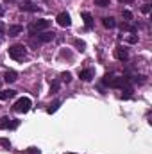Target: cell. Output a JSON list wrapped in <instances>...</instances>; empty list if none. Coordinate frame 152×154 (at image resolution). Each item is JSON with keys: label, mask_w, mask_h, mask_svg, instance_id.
<instances>
[{"label": "cell", "mask_w": 152, "mask_h": 154, "mask_svg": "<svg viewBox=\"0 0 152 154\" xmlns=\"http://www.w3.org/2000/svg\"><path fill=\"white\" fill-rule=\"evenodd\" d=\"M22 32H23V27L22 25H9V29H7V34L9 36H18Z\"/></svg>", "instance_id": "8fae6325"}, {"label": "cell", "mask_w": 152, "mask_h": 154, "mask_svg": "<svg viewBox=\"0 0 152 154\" xmlns=\"http://www.w3.org/2000/svg\"><path fill=\"white\" fill-rule=\"evenodd\" d=\"M59 106H61V102H59V100H56V102H52V104H50V106L47 108V113H50V115H52V113H56V111L59 109Z\"/></svg>", "instance_id": "2e32d148"}, {"label": "cell", "mask_w": 152, "mask_h": 154, "mask_svg": "<svg viewBox=\"0 0 152 154\" xmlns=\"http://www.w3.org/2000/svg\"><path fill=\"white\" fill-rule=\"evenodd\" d=\"M16 127H18V120H13L9 116L0 118V129H16Z\"/></svg>", "instance_id": "5b68a950"}, {"label": "cell", "mask_w": 152, "mask_h": 154, "mask_svg": "<svg viewBox=\"0 0 152 154\" xmlns=\"http://www.w3.org/2000/svg\"><path fill=\"white\" fill-rule=\"evenodd\" d=\"M29 152H31V154H41V152H39V149H34V147H31V149H29Z\"/></svg>", "instance_id": "484cf974"}, {"label": "cell", "mask_w": 152, "mask_h": 154, "mask_svg": "<svg viewBox=\"0 0 152 154\" xmlns=\"http://www.w3.org/2000/svg\"><path fill=\"white\" fill-rule=\"evenodd\" d=\"M66 154H75V152H66Z\"/></svg>", "instance_id": "f1b7e54d"}, {"label": "cell", "mask_w": 152, "mask_h": 154, "mask_svg": "<svg viewBox=\"0 0 152 154\" xmlns=\"http://www.w3.org/2000/svg\"><path fill=\"white\" fill-rule=\"evenodd\" d=\"M114 56H116V59H120V61H127L129 59V52H127V48H123V47H118L116 50H114Z\"/></svg>", "instance_id": "52a82bcc"}, {"label": "cell", "mask_w": 152, "mask_h": 154, "mask_svg": "<svg viewBox=\"0 0 152 154\" xmlns=\"http://www.w3.org/2000/svg\"><path fill=\"white\" fill-rule=\"evenodd\" d=\"M31 106H32V102H31L29 97H20V99L14 102L13 111H16V113H27V111L31 109Z\"/></svg>", "instance_id": "6da1fadb"}, {"label": "cell", "mask_w": 152, "mask_h": 154, "mask_svg": "<svg viewBox=\"0 0 152 154\" xmlns=\"http://www.w3.org/2000/svg\"><path fill=\"white\" fill-rule=\"evenodd\" d=\"M74 43H75V47L81 50V52H82V50H84V47H86V45H84V41H81V39H75Z\"/></svg>", "instance_id": "44dd1931"}, {"label": "cell", "mask_w": 152, "mask_h": 154, "mask_svg": "<svg viewBox=\"0 0 152 154\" xmlns=\"http://www.w3.org/2000/svg\"><path fill=\"white\" fill-rule=\"evenodd\" d=\"M57 91H59V81H54L50 86V93H57Z\"/></svg>", "instance_id": "e0dca14e"}, {"label": "cell", "mask_w": 152, "mask_h": 154, "mask_svg": "<svg viewBox=\"0 0 152 154\" xmlns=\"http://www.w3.org/2000/svg\"><path fill=\"white\" fill-rule=\"evenodd\" d=\"M102 23H104L106 29H114V27H116V22H114V18H111V16L102 18Z\"/></svg>", "instance_id": "5bb4252c"}, {"label": "cell", "mask_w": 152, "mask_h": 154, "mask_svg": "<svg viewBox=\"0 0 152 154\" xmlns=\"http://www.w3.org/2000/svg\"><path fill=\"white\" fill-rule=\"evenodd\" d=\"M95 5H100V7H108V5H109V0H95Z\"/></svg>", "instance_id": "ffe728a7"}, {"label": "cell", "mask_w": 152, "mask_h": 154, "mask_svg": "<svg viewBox=\"0 0 152 154\" xmlns=\"http://www.w3.org/2000/svg\"><path fill=\"white\" fill-rule=\"evenodd\" d=\"M0 14H4V7L2 5H0Z\"/></svg>", "instance_id": "83f0119b"}, {"label": "cell", "mask_w": 152, "mask_h": 154, "mask_svg": "<svg viewBox=\"0 0 152 154\" xmlns=\"http://www.w3.org/2000/svg\"><path fill=\"white\" fill-rule=\"evenodd\" d=\"M25 54H27V48H25L23 45H13V47H9V56H11L13 59H16V61L23 59Z\"/></svg>", "instance_id": "7a4b0ae2"}, {"label": "cell", "mask_w": 152, "mask_h": 154, "mask_svg": "<svg viewBox=\"0 0 152 154\" xmlns=\"http://www.w3.org/2000/svg\"><path fill=\"white\" fill-rule=\"evenodd\" d=\"M122 16H123L125 20H132V13H131V11H122Z\"/></svg>", "instance_id": "cb8c5ba5"}, {"label": "cell", "mask_w": 152, "mask_h": 154, "mask_svg": "<svg viewBox=\"0 0 152 154\" xmlns=\"http://www.w3.org/2000/svg\"><path fill=\"white\" fill-rule=\"evenodd\" d=\"M127 41H129V43H136V41H138V36H136V34H132V36H129V38H127Z\"/></svg>", "instance_id": "d4e9b609"}, {"label": "cell", "mask_w": 152, "mask_h": 154, "mask_svg": "<svg viewBox=\"0 0 152 154\" xmlns=\"http://www.w3.org/2000/svg\"><path fill=\"white\" fill-rule=\"evenodd\" d=\"M141 13L149 14V13H150V4H143V5H141Z\"/></svg>", "instance_id": "603a6c76"}, {"label": "cell", "mask_w": 152, "mask_h": 154, "mask_svg": "<svg viewBox=\"0 0 152 154\" xmlns=\"http://www.w3.org/2000/svg\"><path fill=\"white\" fill-rule=\"evenodd\" d=\"M118 2H122V4H131L132 0H118Z\"/></svg>", "instance_id": "4316f807"}, {"label": "cell", "mask_w": 152, "mask_h": 154, "mask_svg": "<svg viewBox=\"0 0 152 154\" xmlns=\"http://www.w3.org/2000/svg\"><path fill=\"white\" fill-rule=\"evenodd\" d=\"M0 145L5 147V149H9V147H11V142H9L7 138H2V140H0Z\"/></svg>", "instance_id": "7402d4cb"}, {"label": "cell", "mask_w": 152, "mask_h": 154, "mask_svg": "<svg viewBox=\"0 0 152 154\" xmlns=\"http://www.w3.org/2000/svg\"><path fill=\"white\" fill-rule=\"evenodd\" d=\"M56 20H57V23H59L61 27H65V29L72 25V18H70V14H68V13H59Z\"/></svg>", "instance_id": "8992f818"}, {"label": "cell", "mask_w": 152, "mask_h": 154, "mask_svg": "<svg viewBox=\"0 0 152 154\" xmlns=\"http://www.w3.org/2000/svg\"><path fill=\"white\" fill-rule=\"evenodd\" d=\"M9 2H16V0H9Z\"/></svg>", "instance_id": "f546056e"}, {"label": "cell", "mask_w": 152, "mask_h": 154, "mask_svg": "<svg viewBox=\"0 0 152 154\" xmlns=\"http://www.w3.org/2000/svg\"><path fill=\"white\" fill-rule=\"evenodd\" d=\"M54 38H56V32L47 31L43 34H32V43H48V41H52Z\"/></svg>", "instance_id": "277c9868"}, {"label": "cell", "mask_w": 152, "mask_h": 154, "mask_svg": "<svg viewBox=\"0 0 152 154\" xmlns=\"http://www.w3.org/2000/svg\"><path fill=\"white\" fill-rule=\"evenodd\" d=\"M16 79H18V74H16L14 70H7L5 75H4V81H5V82H14Z\"/></svg>", "instance_id": "4fadbf2b"}, {"label": "cell", "mask_w": 152, "mask_h": 154, "mask_svg": "<svg viewBox=\"0 0 152 154\" xmlns=\"http://www.w3.org/2000/svg\"><path fill=\"white\" fill-rule=\"evenodd\" d=\"M14 95H16V90H4V91H0V100H9Z\"/></svg>", "instance_id": "7c38bea8"}, {"label": "cell", "mask_w": 152, "mask_h": 154, "mask_svg": "<svg viewBox=\"0 0 152 154\" xmlns=\"http://www.w3.org/2000/svg\"><path fill=\"white\" fill-rule=\"evenodd\" d=\"M61 79H63L65 82H70V81H72V74H70V72H65V74H61Z\"/></svg>", "instance_id": "d6986e66"}, {"label": "cell", "mask_w": 152, "mask_h": 154, "mask_svg": "<svg viewBox=\"0 0 152 154\" xmlns=\"http://www.w3.org/2000/svg\"><path fill=\"white\" fill-rule=\"evenodd\" d=\"M122 31H129V32H138V25H131V23H122Z\"/></svg>", "instance_id": "9a60e30c"}, {"label": "cell", "mask_w": 152, "mask_h": 154, "mask_svg": "<svg viewBox=\"0 0 152 154\" xmlns=\"http://www.w3.org/2000/svg\"><path fill=\"white\" fill-rule=\"evenodd\" d=\"M48 25H50V20H38V22H32V23L29 25V32H31V34H36L39 31L48 29Z\"/></svg>", "instance_id": "3957f363"}, {"label": "cell", "mask_w": 152, "mask_h": 154, "mask_svg": "<svg viewBox=\"0 0 152 154\" xmlns=\"http://www.w3.org/2000/svg\"><path fill=\"white\" fill-rule=\"evenodd\" d=\"M81 16H82V20H84V25H86V29H88V31H90V29H93V16H91L88 11H84Z\"/></svg>", "instance_id": "ba28073f"}, {"label": "cell", "mask_w": 152, "mask_h": 154, "mask_svg": "<svg viewBox=\"0 0 152 154\" xmlns=\"http://www.w3.org/2000/svg\"><path fill=\"white\" fill-rule=\"evenodd\" d=\"M132 82H136V84H143V82H145V77L143 75H134Z\"/></svg>", "instance_id": "ac0fdd59"}, {"label": "cell", "mask_w": 152, "mask_h": 154, "mask_svg": "<svg viewBox=\"0 0 152 154\" xmlns=\"http://www.w3.org/2000/svg\"><path fill=\"white\" fill-rule=\"evenodd\" d=\"M79 77H81L84 82H88V81H91V79H93V70H91V68L81 70V72H79Z\"/></svg>", "instance_id": "30bf717a"}, {"label": "cell", "mask_w": 152, "mask_h": 154, "mask_svg": "<svg viewBox=\"0 0 152 154\" xmlns=\"http://www.w3.org/2000/svg\"><path fill=\"white\" fill-rule=\"evenodd\" d=\"M20 9H22V11H27V13H36V11H39L38 5H34V4H31V2H23V4L20 5Z\"/></svg>", "instance_id": "9c48e42d"}]
</instances>
